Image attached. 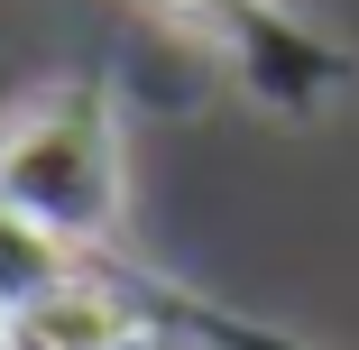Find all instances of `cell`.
Returning <instances> with one entry per match:
<instances>
[{
	"instance_id": "1",
	"label": "cell",
	"mask_w": 359,
	"mask_h": 350,
	"mask_svg": "<svg viewBox=\"0 0 359 350\" xmlns=\"http://www.w3.org/2000/svg\"><path fill=\"white\" fill-rule=\"evenodd\" d=\"M0 203L65 249L120 222V129L93 83H55L0 129Z\"/></svg>"
},
{
	"instance_id": "2",
	"label": "cell",
	"mask_w": 359,
	"mask_h": 350,
	"mask_svg": "<svg viewBox=\"0 0 359 350\" xmlns=\"http://www.w3.org/2000/svg\"><path fill=\"white\" fill-rule=\"evenodd\" d=\"M138 341H148V323L111 286H93V276H65V286L19 295L10 332H0V350H138Z\"/></svg>"
},
{
	"instance_id": "3",
	"label": "cell",
	"mask_w": 359,
	"mask_h": 350,
	"mask_svg": "<svg viewBox=\"0 0 359 350\" xmlns=\"http://www.w3.org/2000/svg\"><path fill=\"white\" fill-rule=\"evenodd\" d=\"M157 10L194 19V28H222V37H249V28L267 19V0H157Z\"/></svg>"
},
{
	"instance_id": "4",
	"label": "cell",
	"mask_w": 359,
	"mask_h": 350,
	"mask_svg": "<svg viewBox=\"0 0 359 350\" xmlns=\"http://www.w3.org/2000/svg\"><path fill=\"white\" fill-rule=\"evenodd\" d=\"M0 332H10V304H0Z\"/></svg>"
}]
</instances>
